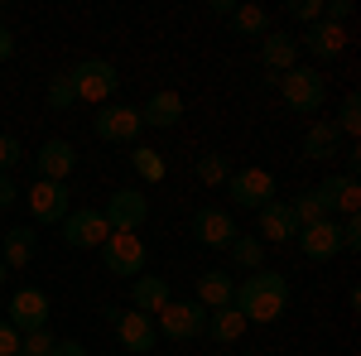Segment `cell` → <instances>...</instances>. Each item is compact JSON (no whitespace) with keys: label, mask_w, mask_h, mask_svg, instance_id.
Returning a JSON list of instances; mask_svg holds the SVG:
<instances>
[{"label":"cell","mask_w":361,"mask_h":356,"mask_svg":"<svg viewBox=\"0 0 361 356\" xmlns=\"http://www.w3.org/2000/svg\"><path fill=\"white\" fill-rule=\"evenodd\" d=\"M140 121H145L149 130H173V125L183 121V97H178V92H154V97L140 106Z\"/></svg>","instance_id":"cell-21"},{"label":"cell","mask_w":361,"mask_h":356,"mask_svg":"<svg viewBox=\"0 0 361 356\" xmlns=\"http://www.w3.org/2000/svg\"><path fill=\"white\" fill-rule=\"evenodd\" d=\"M54 347H58V337L49 328H44V332H29L25 342H20V352H25V356H54Z\"/></svg>","instance_id":"cell-33"},{"label":"cell","mask_w":361,"mask_h":356,"mask_svg":"<svg viewBox=\"0 0 361 356\" xmlns=\"http://www.w3.org/2000/svg\"><path fill=\"white\" fill-rule=\"evenodd\" d=\"M357 168H361V154H357V149H347V178H357Z\"/></svg>","instance_id":"cell-43"},{"label":"cell","mask_w":361,"mask_h":356,"mask_svg":"<svg viewBox=\"0 0 361 356\" xmlns=\"http://www.w3.org/2000/svg\"><path fill=\"white\" fill-rule=\"evenodd\" d=\"M15 197H20L15 178H10V173H0V207H15Z\"/></svg>","instance_id":"cell-39"},{"label":"cell","mask_w":361,"mask_h":356,"mask_svg":"<svg viewBox=\"0 0 361 356\" xmlns=\"http://www.w3.org/2000/svg\"><path fill=\"white\" fill-rule=\"evenodd\" d=\"M20 342H25V337H20V332L0 318V356H15V352H20Z\"/></svg>","instance_id":"cell-38"},{"label":"cell","mask_w":361,"mask_h":356,"mask_svg":"<svg viewBox=\"0 0 361 356\" xmlns=\"http://www.w3.org/2000/svg\"><path fill=\"white\" fill-rule=\"evenodd\" d=\"M68 82L78 92V102L106 106L116 97V87H121V73H116V63H106V58H82V63L68 73Z\"/></svg>","instance_id":"cell-3"},{"label":"cell","mask_w":361,"mask_h":356,"mask_svg":"<svg viewBox=\"0 0 361 356\" xmlns=\"http://www.w3.org/2000/svg\"><path fill=\"white\" fill-rule=\"evenodd\" d=\"M279 97H284V106L294 111V116H313V111H323V102H328V82H323L318 68L294 63V68L279 78Z\"/></svg>","instance_id":"cell-2"},{"label":"cell","mask_w":361,"mask_h":356,"mask_svg":"<svg viewBox=\"0 0 361 356\" xmlns=\"http://www.w3.org/2000/svg\"><path fill=\"white\" fill-rule=\"evenodd\" d=\"M34 168H39V178H49V183H68V173L78 168V149H73L68 140H44L39 154H34Z\"/></svg>","instance_id":"cell-16"},{"label":"cell","mask_w":361,"mask_h":356,"mask_svg":"<svg viewBox=\"0 0 361 356\" xmlns=\"http://www.w3.org/2000/svg\"><path fill=\"white\" fill-rule=\"evenodd\" d=\"M5 274H10V270H5V260H0V284H5Z\"/></svg>","instance_id":"cell-44"},{"label":"cell","mask_w":361,"mask_h":356,"mask_svg":"<svg viewBox=\"0 0 361 356\" xmlns=\"http://www.w3.org/2000/svg\"><path fill=\"white\" fill-rule=\"evenodd\" d=\"M226 255H231V265H236V270H246V274L265 270V241H260L255 231H241V236L231 241V250H226Z\"/></svg>","instance_id":"cell-26"},{"label":"cell","mask_w":361,"mask_h":356,"mask_svg":"<svg viewBox=\"0 0 361 356\" xmlns=\"http://www.w3.org/2000/svg\"><path fill=\"white\" fill-rule=\"evenodd\" d=\"M25 202H29V217L39 221V226H58V221L73 212L68 183H49V178H39L34 188H25Z\"/></svg>","instance_id":"cell-8"},{"label":"cell","mask_w":361,"mask_h":356,"mask_svg":"<svg viewBox=\"0 0 361 356\" xmlns=\"http://www.w3.org/2000/svg\"><path fill=\"white\" fill-rule=\"evenodd\" d=\"M58 226H63V241H68L73 250H92V246H102V241L111 236V226H106V217H102V207H73Z\"/></svg>","instance_id":"cell-11"},{"label":"cell","mask_w":361,"mask_h":356,"mask_svg":"<svg viewBox=\"0 0 361 356\" xmlns=\"http://www.w3.org/2000/svg\"><path fill=\"white\" fill-rule=\"evenodd\" d=\"M92 130H97V140H106V145H135V135L145 130V121H140V106L106 102V106H97Z\"/></svg>","instance_id":"cell-6"},{"label":"cell","mask_w":361,"mask_h":356,"mask_svg":"<svg viewBox=\"0 0 361 356\" xmlns=\"http://www.w3.org/2000/svg\"><path fill=\"white\" fill-rule=\"evenodd\" d=\"M333 154H342V130H337L333 121H313L304 135V159H333Z\"/></svg>","instance_id":"cell-23"},{"label":"cell","mask_w":361,"mask_h":356,"mask_svg":"<svg viewBox=\"0 0 361 356\" xmlns=\"http://www.w3.org/2000/svg\"><path fill=\"white\" fill-rule=\"evenodd\" d=\"M34 255H39V231H25V226L5 231V246H0V260H5V270H25Z\"/></svg>","instance_id":"cell-24"},{"label":"cell","mask_w":361,"mask_h":356,"mask_svg":"<svg viewBox=\"0 0 361 356\" xmlns=\"http://www.w3.org/2000/svg\"><path fill=\"white\" fill-rule=\"evenodd\" d=\"M78 102V92H73V82H68V73H58L54 82H49V106L54 111H68Z\"/></svg>","instance_id":"cell-32"},{"label":"cell","mask_w":361,"mask_h":356,"mask_svg":"<svg viewBox=\"0 0 361 356\" xmlns=\"http://www.w3.org/2000/svg\"><path fill=\"white\" fill-rule=\"evenodd\" d=\"M323 20L342 29V20H352V0H328V5H323Z\"/></svg>","instance_id":"cell-37"},{"label":"cell","mask_w":361,"mask_h":356,"mask_svg":"<svg viewBox=\"0 0 361 356\" xmlns=\"http://www.w3.org/2000/svg\"><path fill=\"white\" fill-rule=\"evenodd\" d=\"M212 15H236V0H212Z\"/></svg>","instance_id":"cell-42"},{"label":"cell","mask_w":361,"mask_h":356,"mask_svg":"<svg viewBox=\"0 0 361 356\" xmlns=\"http://www.w3.org/2000/svg\"><path fill=\"white\" fill-rule=\"evenodd\" d=\"M102 217H106L111 231H140L145 217H149V197L140 188H116L106 197V207H102Z\"/></svg>","instance_id":"cell-13"},{"label":"cell","mask_w":361,"mask_h":356,"mask_svg":"<svg viewBox=\"0 0 361 356\" xmlns=\"http://www.w3.org/2000/svg\"><path fill=\"white\" fill-rule=\"evenodd\" d=\"M231 308L246 318V323H279L284 308H289V279L279 270H255L236 284Z\"/></svg>","instance_id":"cell-1"},{"label":"cell","mask_w":361,"mask_h":356,"mask_svg":"<svg viewBox=\"0 0 361 356\" xmlns=\"http://www.w3.org/2000/svg\"><path fill=\"white\" fill-rule=\"evenodd\" d=\"M333 125L342 130V140L361 130V97H357V92H347V97H342V106H337V121H333Z\"/></svg>","instance_id":"cell-30"},{"label":"cell","mask_w":361,"mask_h":356,"mask_svg":"<svg viewBox=\"0 0 361 356\" xmlns=\"http://www.w3.org/2000/svg\"><path fill=\"white\" fill-rule=\"evenodd\" d=\"M241 356H255V352H241Z\"/></svg>","instance_id":"cell-45"},{"label":"cell","mask_w":361,"mask_h":356,"mask_svg":"<svg viewBox=\"0 0 361 356\" xmlns=\"http://www.w3.org/2000/svg\"><path fill=\"white\" fill-rule=\"evenodd\" d=\"M54 356H87V347H82V342H73V337H68V342H58V347H54Z\"/></svg>","instance_id":"cell-40"},{"label":"cell","mask_w":361,"mask_h":356,"mask_svg":"<svg viewBox=\"0 0 361 356\" xmlns=\"http://www.w3.org/2000/svg\"><path fill=\"white\" fill-rule=\"evenodd\" d=\"M236 236H241V226H236L231 212H222V207H197V212H193V241H197V246L231 250Z\"/></svg>","instance_id":"cell-12"},{"label":"cell","mask_w":361,"mask_h":356,"mask_svg":"<svg viewBox=\"0 0 361 356\" xmlns=\"http://www.w3.org/2000/svg\"><path fill=\"white\" fill-rule=\"evenodd\" d=\"M193 173H197V183H207V188H217V183L226 188V178H231V159L217 154V149H212V154H197Z\"/></svg>","instance_id":"cell-29"},{"label":"cell","mask_w":361,"mask_h":356,"mask_svg":"<svg viewBox=\"0 0 361 356\" xmlns=\"http://www.w3.org/2000/svg\"><path fill=\"white\" fill-rule=\"evenodd\" d=\"M289 15H294L304 29L318 25V20H323V0H289Z\"/></svg>","instance_id":"cell-34"},{"label":"cell","mask_w":361,"mask_h":356,"mask_svg":"<svg viewBox=\"0 0 361 356\" xmlns=\"http://www.w3.org/2000/svg\"><path fill=\"white\" fill-rule=\"evenodd\" d=\"M226 192H231V202H236V207L260 212L265 202H275V173H270V168H231Z\"/></svg>","instance_id":"cell-7"},{"label":"cell","mask_w":361,"mask_h":356,"mask_svg":"<svg viewBox=\"0 0 361 356\" xmlns=\"http://www.w3.org/2000/svg\"><path fill=\"white\" fill-rule=\"evenodd\" d=\"M231 294H236V279L226 270H202L197 274V294L193 299L212 313V308H231Z\"/></svg>","instance_id":"cell-22"},{"label":"cell","mask_w":361,"mask_h":356,"mask_svg":"<svg viewBox=\"0 0 361 356\" xmlns=\"http://www.w3.org/2000/svg\"><path fill=\"white\" fill-rule=\"evenodd\" d=\"M20 159H25V145H20L15 135H0V173H10Z\"/></svg>","instance_id":"cell-35"},{"label":"cell","mask_w":361,"mask_h":356,"mask_svg":"<svg viewBox=\"0 0 361 356\" xmlns=\"http://www.w3.org/2000/svg\"><path fill=\"white\" fill-rule=\"evenodd\" d=\"M231 25H236V34H246V39H265V34H270V10H260V5H236Z\"/></svg>","instance_id":"cell-27"},{"label":"cell","mask_w":361,"mask_h":356,"mask_svg":"<svg viewBox=\"0 0 361 356\" xmlns=\"http://www.w3.org/2000/svg\"><path fill=\"white\" fill-rule=\"evenodd\" d=\"M289 207H294V221H299V226H313V221H323V207H318V197H313V192H299Z\"/></svg>","instance_id":"cell-31"},{"label":"cell","mask_w":361,"mask_h":356,"mask_svg":"<svg viewBox=\"0 0 361 356\" xmlns=\"http://www.w3.org/2000/svg\"><path fill=\"white\" fill-rule=\"evenodd\" d=\"M255 226H260V241H265V246H270V241H294V236H299L294 207H289V202H279V197L260 207V221H255Z\"/></svg>","instance_id":"cell-18"},{"label":"cell","mask_w":361,"mask_h":356,"mask_svg":"<svg viewBox=\"0 0 361 356\" xmlns=\"http://www.w3.org/2000/svg\"><path fill=\"white\" fill-rule=\"evenodd\" d=\"M154 328H159V337H169V342H193V337H202V328H207V308L197 299H169V308L154 313Z\"/></svg>","instance_id":"cell-4"},{"label":"cell","mask_w":361,"mask_h":356,"mask_svg":"<svg viewBox=\"0 0 361 356\" xmlns=\"http://www.w3.org/2000/svg\"><path fill=\"white\" fill-rule=\"evenodd\" d=\"M102 260H106V270L121 274V279H140L149 250L140 241V231H111V236L102 241Z\"/></svg>","instance_id":"cell-5"},{"label":"cell","mask_w":361,"mask_h":356,"mask_svg":"<svg viewBox=\"0 0 361 356\" xmlns=\"http://www.w3.org/2000/svg\"><path fill=\"white\" fill-rule=\"evenodd\" d=\"M15 356H25V352H15Z\"/></svg>","instance_id":"cell-46"},{"label":"cell","mask_w":361,"mask_h":356,"mask_svg":"<svg viewBox=\"0 0 361 356\" xmlns=\"http://www.w3.org/2000/svg\"><path fill=\"white\" fill-rule=\"evenodd\" d=\"M294 241L308 260H333V255H342V226H337V217H323L313 226H299Z\"/></svg>","instance_id":"cell-15"},{"label":"cell","mask_w":361,"mask_h":356,"mask_svg":"<svg viewBox=\"0 0 361 356\" xmlns=\"http://www.w3.org/2000/svg\"><path fill=\"white\" fill-rule=\"evenodd\" d=\"M116 337H121V347L126 352H154L159 347V328H154V318L149 313H135V308H121V318H116Z\"/></svg>","instance_id":"cell-14"},{"label":"cell","mask_w":361,"mask_h":356,"mask_svg":"<svg viewBox=\"0 0 361 356\" xmlns=\"http://www.w3.org/2000/svg\"><path fill=\"white\" fill-rule=\"evenodd\" d=\"M130 164H135V173L145 178V183H164V173H169L164 154L149 149V145H135V149H130Z\"/></svg>","instance_id":"cell-28"},{"label":"cell","mask_w":361,"mask_h":356,"mask_svg":"<svg viewBox=\"0 0 361 356\" xmlns=\"http://www.w3.org/2000/svg\"><path fill=\"white\" fill-rule=\"evenodd\" d=\"M10 54H15V34H10V29L0 25V63H5Z\"/></svg>","instance_id":"cell-41"},{"label":"cell","mask_w":361,"mask_h":356,"mask_svg":"<svg viewBox=\"0 0 361 356\" xmlns=\"http://www.w3.org/2000/svg\"><path fill=\"white\" fill-rule=\"evenodd\" d=\"M299 49H308V54L318 58V63H333V58L347 49V34H342L337 25H328V20H318V25H308V29H304Z\"/></svg>","instance_id":"cell-20"},{"label":"cell","mask_w":361,"mask_h":356,"mask_svg":"<svg viewBox=\"0 0 361 356\" xmlns=\"http://www.w3.org/2000/svg\"><path fill=\"white\" fill-rule=\"evenodd\" d=\"M299 54H304V49H299L294 34H275V29H270V34L260 39V63H265V73H275V78H284V73L299 63Z\"/></svg>","instance_id":"cell-17"},{"label":"cell","mask_w":361,"mask_h":356,"mask_svg":"<svg viewBox=\"0 0 361 356\" xmlns=\"http://www.w3.org/2000/svg\"><path fill=\"white\" fill-rule=\"evenodd\" d=\"M246 328H250V323L236 313V308H212L202 337H212V342H241V332H246Z\"/></svg>","instance_id":"cell-25"},{"label":"cell","mask_w":361,"mask_h":356,"mask_svg":"<svg viewBox=\"0 0 361 356\" xmlns=\"http://www.w3.org/2000/svg\"><path fill=\"white\" fill-rule=\"evenodd\" d=\"M337 226H342V250L357 255V250H361V217H342Z\"/></svg>","instance_id":"cell-36"},{"label":"cell","mask_w":361,"mask_h":356,"mask_svg":"<svg viewBox=\"0 0 361 356\" xmlns=\"http://www.w3.org/2000/svg\"><path fill=\"white\" fill-rule=\"evenodd\" d=\"M5 323L20 332V337L44 332V328H49V294H44V289H34V284L15 289V294H10V318H5Z\"/></svg>","instance_id":"cell-10"},{"label":"cell","mask_w":361,"mask_h":356,"mask_svg":"<svg viewBox=\"0 0 361 356\" xmlns=\"http://www.w3.org/2000/svg\"><path fill=\"white\" fill-rule=\"evenodd\" d=\"M169 299H173V289H169V279H159V274H140V279H130V308L135 313H159V308H169Z\"/></svg>","instance_id":"cell-19"},{"label":"cell","mask_w":361,"mask_h":356,"mask_svg":"<svg viewBox=\"0 0 361 356\" xmlns=\"http://www.w3.org/2000/svg\"><path fill=\"white\" fill-rule=\"evenodd\" d=\"M313 197H318V207H323V217H357L361 212V188H357V178H347V173H328L323 183H313Z\"/></svg>","instance_id":"cell-9"}]
</instances>
